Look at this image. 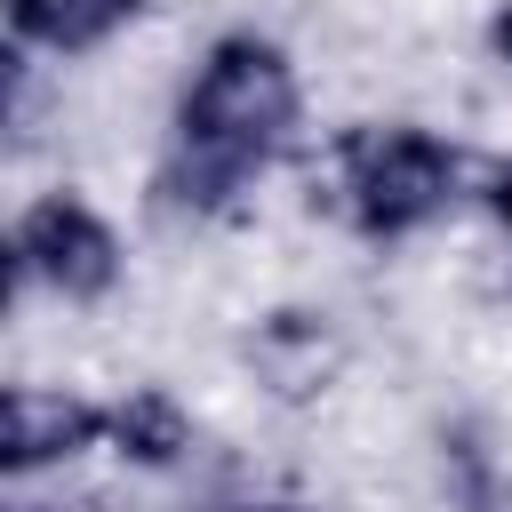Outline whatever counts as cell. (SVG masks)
I'll use <instances>...</instances> for the list:
<instances>
[{
    "label": "cell",
    "mask_w": 512,
    "mask_h": 512,
    "mask_svg": "<svg viewBox=\"0 0 512 512\" xmlns=\"http://www.w3.org/2000/svg\"><path fill=\"white\" fill-rule=\"evenodd\" d=\"M488 40H496V56H512V8L496 16V32H488Z\"/></svg>",
    "instance_id": "9c48e42d"
},
{
    "label": "cell",
    "mask_w": 512,
    "mask_h": 512,
    "mask_svg": "<svg viewBox=\"0 0 512 512\" xmlns=\"http://www.w3.org/2000/svg\"><path fill=\"white\" fill-rule=\"evenodd\" d=\"M296 120V80L272 40H216L200 80L184 88V160L168 168V192L192 208H216Z\"/></svg>",
    "instance_id": "6da1fadb"
},
{
    "label": "cell",
    "mask_w": 512,
    "mask_h": 512,
    "mask_svg": "<svg viewBox=\"0 0 512 512\" xmlns=\"http://www.w3.org/2000/svg\"><path fill=\"white\" fill-rule=\"evenodd\" d=\"M256 360L272 368V384H280V392H312V384L328 376V328H312L304 312H280V320L264 328Z\"/></svg>",
    "instance_id": "52a82bcc"
},
{
    "label": "cell",
    "mask_w": 512,
    "mask_h": 512,
    "mask_svg": "<svg viewBox=\"0 0 512 512\" xmlns=\"http://www.w3.org/2000/svg\"><path fill=\"white\" fill-rule=\"evenodd\" d=\"M112 440H120V456H136V464H176V456L192 448L176 400H160V392L120 400V408H112Z\"/></svg>",
    "instance_id": "8992f818"
},
{
    "label": "cell",
    "mask_w": 512,
    "mask_h": 512,
    "mask_svg": "<svg viewBox=\"0 0 512 512\" xmlns=\"http://www.w3.org/2000/svg\"><path fill=\"white\" fill-rule=\"evenodd\" d=\"M456 184V160L424 128H376L352 144V216L368 232H416Z\"/></svg>",
    "instance_id": "7a4b0ae2"
},
{
    "label": "cell",
    "mask_w": 512,
    "mask_h": 512,
    "mask_svg": "<svg viewBox=\"0 0 512 512\" xmlns=\"http://www.w3.org/2000/svg\"><path fill=\"white\" fill-rule=\"evenodd\" d=\"M136 8L144 0H8V24L24 40H48V48H88L112 24H128Z\"/></svg>",
    "instance_id": "5b68a950"
},
{
    "label": "cell",
    "mask_w": 512,
    "mask_h": 512,
    "mask_svg": "<svg viewBox=\"0 0 512 512\" xmlns=\"http://www.w3.org/2000/svg\"><path fill=\"white\" fill-rule=\"evenodd\" d=\"M96 432H112V416H96L88 400H64V392H32V384H16V392H8V472L56 464V456L88 448Z\"/></svg>",
    "instance_id": "277c9868"
},
{
    "label": "cell",
    "mask_w": 512,
    "mask_h": 512,
    "mask_svg": "<svg viewBox=\"0 0 512 512\" xmlns=\"http://www.w3.org/2000/svg\"><path fill=\"white\" fill-rule=\"evenodd\" d=\"M264 512H296V504H264Z\"/></svg>",
    "instance_id": "30bf717a"
},
{
    "label": "cell",
    "mask_w": 512,
    "mask_h": 512,
    "mask_svg": "<svg viewBox=\"0 0 512 512\" xmlns=\"http://www.w3.org/2000/svg\"><path fill=\"white\" fill-rule=\"evenodd\" d=\"M488 208L512 224V168H496V176H488Z\"/></svg>",
    "instance_id": "ba28073f"
},
{
    "label": "cell",
    "mask_w": 512,
    "mask_h": 512,
    "mask_svg": "<svg viewBox=\"0 0 512 512\" xmlns=\"http://www.w3.org/2000/svg\"><path fill=\"white\" fill-rule=\"evenodd\" d=\"M16 272L24 280H48L56 296H96V288H112L120 248H112V232L80 200H40L16 224Z\"/></svg>",
    "instance_id": "3957f363"
}]
</instances>
